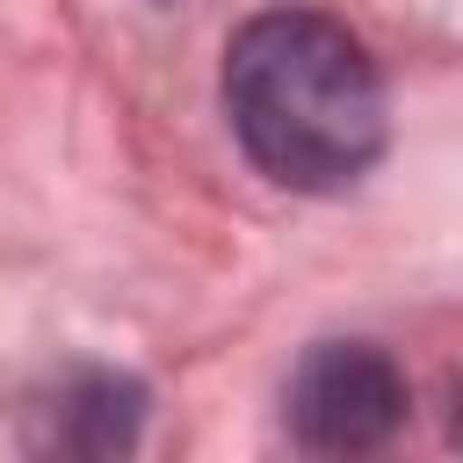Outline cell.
Segmentation results:
<instances>
[{
  "mask_svg": "<svg viewBox=\"0 0 463 463\" xmlns=\"http://www.w3.org/2000/svg\"><path fill=\"white\" fill-rule=\"evenodd\" d=\"M224 116L246 159L297 195H333L362 181L391 130L369 51L311 7H268L232 36Z\"/></svg>",
  "mask_w": 463,
  "mask_h": 463,
  "instance_id": "cell-1",
  "label": "cell"
},
{
  "mask_svg": "<svg viewBox=\"0 0 463 463\" xmlns=\"http://www.w3.org/2000/svg\"><path fill=\"white\" fill-rule=\"evenodd\" d=\"M282 412H289L297 449H311V456H362V449H383L398 434L405 376L369 340H318L297 362V376L282 391Z\"/></svg>",
  "mask_w": 463,
  "mask_h": 463,
  "instance_id": "cell-2",
  "label": "cell"
},
{
  "mask_svg": "<svg viewBox=\"0 0 463 463\" xmlns=\"http://www.w3.org/2000/svg\"><path fill=\"white\" fill-rule=\"evenodd\" d=\"M449 434H456V441H463V391H456V420H449Z\"/></svg>",
  "mask_w": 463,
  "mask_h": 463,
  "instance_id": "cell-3",
  "label": "cell"
}]
</instances>
